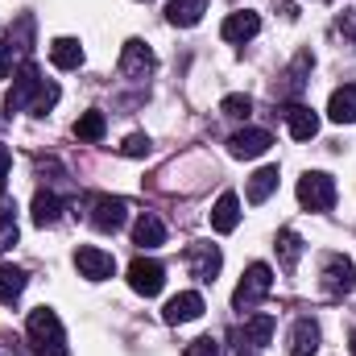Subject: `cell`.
Returning <instances> with one entry per match:
<instances>
[{
    "instance_id": "obj_12",
    "label": "cell",
    "mask_w": 356,
    "mask_h": 356,
    "mask_svg": "<svg viewBox=\"0 0 356 356\" xmlns=\"http://www.w3.org/2000/svg\"><path fill=\"white\" fill-rule=\"evenodd\" d=\"M199 315H203V294H195V290L175 294V298L166 302V311H162L166 323H191V319H199Z\"/></svg>"
},
{
    "instance_id": "obj_36",
    "label": "cell",
    "mask_w": 356,
    "mask_h": 356,
    "mask_svg": "<svg viewBox=\"0 0 356 356\" xmlns=\"http://www.w3.org/2000/svg\"><path fill=\"white\" fill-rule=\"evenodd\" d=\"M348 348H353V356H356V332H353V344H348Z\"/></svg>"
},
{
    "instance_id": "obj_18",
    "label": "cell",
    "mask_w": 356,
    "mask_h": 356,
    "mask_svg": "<svg viewBox=\"0 0 356 356\" xmlns=\"http://www.w3.org/2000/svg\"><path fill=\"white\" fill-rule=\"evenodd\" d=\"M203 13H207V0H170V4H166V21L178 25V29L199 25V21H203Z\"/></svg>"
},
{
    "instance_id": "obj_8",
    "label": "cell",
    "mask_w": 356,
    "mask_h": 356,
    "mask_svg": "<svg viewBox=\"0 0 356 356\" xmlns=\"http://www.w3.org/2000/svg\"><path fill=\"white\" fill-rule=\"evenodd\" d=\"M129 286H133L141 298H154V294H162V286H166V269L158 266L154 257H137V261L129 266Z\"/></svg>"
},
{
    "instance_id": "obj_28",
    "label": "cell",
    "mask_w": 356,
    "mask_h": 356,
    "mask_svg": "<svg viewBox=\"0 0 356 356\" xmlns=\"http://www.w3.org/2000/svg\"><path fill=\"white\" fill-rule=\"evenodd\" d=\"M8 42L17 46V50H25L29 54V46H33V17L25 13V17H17V25H8Z\"/></svg>"
},
{
    "instance_id": "obj_13",
    "label": "cell",
    "mask_w": 356,
    "mask_h": 356,
    "mask_svg": "<svg viewBox=\"0 0 356 356\" xmlns=\"http://www.w3.org/2000/svg\"><path fill=\"white\" fill-rule=\"evenodd\" d=\"M224 42H249V38H257L261 33V17L253 13V8H241V13H232L228 21H224Z\"/></svg>"
},
{
    "instance_id": "obj_29",
    "label": "cell",
    "mask_w": 356,
    "mask_h": 356,
    "mask_svg": "<svg viewBox=\"0 0 356 356\" xmlns=\"http://www.w3.org/2000/svg\"><path fill=\"white\" fill-rule=\"evenodd\" d=\"M182 356H224V348H220V340L199 336V340H191V344L182 348Z\"/></svg>"
},
{
    "instance_id": "obj_4",
    "label": "cell",
    "mask_w": 356,
    "mask_h": 356,
    "mask_svg": "<svg viewBox=\"0 0 356 356\" xmlns=\"http://www.w3.org/2000/svg\"><path fill=\"white\" fill-rule=\"evenodd\" d=\"M298 203L311 211H332L336 207V178L323 170H307L298 178Z\"/></svg>"
},
{
    "instance_id": "obj_3",
    "label": "cell",
    "mask_w": 356,
    "mask_h": 356,
    "mask_svg": "<svg viewBox=\"0 0 356 356\" xmlns=\"http://www.w3.org/2000/svg\"><path fill=\"white\" fill-rule=\"evenodd\" d=\"M42 88H46V79L38 75L33 63H25V67L17 71V79H13V91L4 95V112H8V116H13V112H29V108L38 104Z\"/></svg>"
},
{
    "instance_id": "obj_9",
    "label": "cell",
    "mask_w": 356,
    "mask_h": 356,
    "mask_svg": "<svg viewBox=\"0 0 356 356\" xmlns=\"http://www.w3.org/2000/svg\"><path fill=\"white\" fill-rule=\"evenodd\" d=\"M220 266H224V253H220V245H207V241H199V245H191V249H186V269H191V277H199V282H216Z\"/></svg>"
},
{
    "instance_id": "obj_7",
    "label": "cell",
    "mask_w": 356,
    "mask_h": 356,
    "mask_svg": "<svg viewBox=\"0 0 356 356\" xmlns=\"http://www.w3.org/2000/svg\"><path fill=\"white\" fill-rule=\"evenodd\" d=\"M88 220L99 232H116V228H124V220H129V203H124L120 195H95Z\"/></svg>"
},
{
    "instance_id": "obj_31",
    "label": "cell",
    "mask_w": 356,
    "mask_h": 356,
    "mask_svg": "<svg viewBox=\"0 0 356 356\" xmlns=\"http://www.w3.org/2000/svg\"><path fill=\"white\" fill-rule=\"evenodd\" d=\"M149 145H154V141H149L145 133H133V137H124L120 154H124V158H145V154H149Z\"/></svg>"
},
{
    "instance_id": "obj_27",
    "label": "cell",
    "mask_w": 356,
    "mask_h": 356,
    "mask_svg": "<svg viewBox=\"0 0 356 356\" xmlns=\"http://www.w3.org/2000/svg\"><path fill=\"white\" fill-rule=\"evenodd\" d=\"M17 245V207L8 199H0V253Z\"/></svg>"
},
{
    "instance_id": "obj_33",
    "label": "cell",
    "mask_w": 356,
    "mask_h": 356,
    "mask_svg": "<svg viewBox=\"0 0 356 356\" xmlns=\"http://www.w3.org/2000/svg\"><path fill=\"white\" fill-rule=\"evenodd\" d=\"M8 166H13V154L0 145V195H4V178H8Z\"/></svg>"
},
{
    "instance_id": "obj_2",
    "label": "cell",
    "mask_w": 356,
    "mask_h": 356,
    "mask_svg": "<svg viewBox=\"0 0 356 356\" xmlns=\"http://www.w3.org/2000/svg\"><path fill=\"white\" fill-rule=\"evenodd\" d=\"M269 290H273V269H269L266 261H257V266L245 269V277H241V286H236V294H232V307H236V311H253Z\"/></svg>"
},
{
    "instance_id": "obj_22",
    "label": "cell",
    "mask_w": 356,
    "mask_h": 356,
    "mask_svg": "<svg viewBox=\"0 0 356 356\" xmlns=\"http://www.w3.org/2000/svg\"><path fill=\"white\" fill-rule=\"evenodd\" d=\"M63 220V199L54 195V191H38L33 195V224L38 228H50V224H58Z\"/></svg>"
},
{
    "instance_id": "obj_21",
    "label": "cell",
    "mask_w": 356,
    "mask_h": 356,
    "mask_svg": "<svg viewBox=\"0 0 356 356\" xmlns=\"http://www.w3.org/2000/svg\"><path fill=\"white\" fill-rule=\"evenodd\" d=\"M273 249H277V261L286 273H294L298 269V257H302V236L294 232V228H282L277 232V241H273Z\"/></svg>"
},
{
    "instance_id": "obj_17",
    "label": "cell",
    "mask_w": 356,
    "mask_h": 356,
    "mask_svg": "<svg viewBox=\"0 0 356 356\" xmlns=\"http://www.w3.org/2000/svg\"><path fill=\"white\" fill-rule=\"evenodd\" d=\"M290 356H315L319 353V323H311V319H298L294 323V332H290Z\"/></svg>"
},
{
    "instance_id": "obj_34",
    "label": "cell",
    "mask_w": 356,
    "mask_h": 356,
    "mask_svg": "<svg viewBox=\"0 0 356 356\" xmlns=\"http://www.w3.org/2000/svg\"><path fill=\"white\" fill-rule=\"evenodd\" d=\"M8 54H13V46L0 42V75H8Z\"/></svg>"
},
{
    "instance_id": "obj_6",
    "label": "cell",
    "mask_w": 356,
    "mask_h": 356,
    "mask_svg": "<svg viewBox=\"0 0 356 356\" xmlns=\"http://www.w3.org/2000/svg\"><path fill=\"white\" fill-rule=\"evenodd\" d=\"M154 67H158L154 50H149L141 38H129L124 50H120V75H124V79H149Z\"/></svg>"
},
{
    "instance_id": "obj_23",
    "label": "cell",
    "mask_w": 356,
    "mask_h": 356,
    "mask_svg": "<svg viewBox=\"0 0 356 356\" xmlns=\"http://www.w3.org/2000/svg\"><path fill=\"white\" fill-rule=\"evenodd\" d=\"M269 336H273V319H269V315H253V319L236 332L241 348H261V344H269Z\"/></svg>"
},
{
    "instance_id": "obj_1",
    "label": "cell",
    "mask_w": 356,
    "mask_h": 356,
    "mask_svg": "<svg viewBox=\"0 0 356 356\" xmlns=\"http://www.w3.org/2000/svg\"><path fill=\"white\" fill-rule=\"evenodd\" d=\"M25 336H29L33 356H67V332H63V319H58L50 307L29 311V319H25Z\"/></svg>"
},
{
    "instance_id": "obj_30",
    "label": "cell",
    "mask_w": 356,
    "mask_h": 356,
    "mask_svg": "<svg viewBox=\"0 0 356 356\" xmlns=\"http://www.w3.org/2000/svg\"><path fill=\"white\" fill-rule=\"evenodd\" d=\"M220 112H224V116H249V112H253V99H249V95H224Z\"/></svg>"
},
{
    "instance_id": "obj_24",
    "label": "cell",
    "mask_w": 356,
    "mask_h": 356,
    "mask_svg": "<svg viewBox=\"0 0 356 356\" xmlns=\"http://www.w3.org/2000/svg\"><path fill=\"white\" fill-rule=\"evenodd\" d=\"M25 282H29V273L21 266H0V302H17L25 294Z\"/></svg>"
},
{
    "instance_id": "obj_14",
    "label": "cell",
    "mask_w": 356,
    "mask_h": 356,
    "mask_svg": "<svg viewBox=\"0 0 356 356\" xmlns=\"http://www.w3.org/2000/svg\"><path fill=\"white\" fill-rule=\"evenodd\" d=\"M282 116H286V129H290L294 141H311V137L319 133V116H315L307 104H290Z\"/></svg>"
},
{
    "instance_id": "obj_19",
    "label": "cell",
    "mask_w": 356,
    "mask_h": 356,
    "mask_svg": "<svg viewBox=\"0 0 356 356\" xmlns=\"http://www.w3.org/2000/svg\"><path fill=\"white\" fill-rule=\"evenodd\" d=\"M327 116H332L336 124H353L356 120V83H344V88L332 91V99H327Z\"/></svg>"
},
{
    "instance_id": "obj_11",
    "label": "cell",
    "mask_w": 356,
    "mask_h": 356,
    "mask_svg": "<svg viewBox=\"0 0 356 356\" xmlns=\"http://www.w3.org/2000/svg\"><path fill=\"white\" fill-rule=\"evenodd\" d=\"M269 145H273V137H269L266 129H241V133H232V137H228L232 158H261Z\"/></svg>"
},
{
    "instance_id": "obj_20",
    "label": "cell",
    "mask_w": 356,
    "mask_h": 356,
    "mask_svg": "<svg viewBox=\"0 0 356 356\" xmlns=\"http://www.w3.org/2000/svg\"><path fill=\"white\" fill-rule=\"evenodd\" d=\"M133 241H137L141 249H158V245H166V224H162L154 211H145V216L133 224Z\"/></svg>"
},
{
    "instance_id": "obj_26",
    "label": "cell",
    "mask_w": 356,
    "mask_h": 356,
    "mask_svg": "<svg viewBox=\"0 0 356 356\" xmlns=\"http://www.w3.org/2000/svg\"><path fill=\"white\" fill-rule=\"evenodd\" d=\"M104 133H108V120H104V112H83V116L75 120V137H79V141H88V145L104 141Z\"/></svg>"
},
{
    "instance_id": "obj_5",
    "label": "cell",
    "mask_w": 356,
    "mask_h": 356,
    "mask_svg": "<svg viewBox=\"0 0 356 356\" xmlns=\"http://www.w3.org/2000/svg\"><path fill=\"white\" fill-rule=\"evenodd\" d=\"M319 277H323V290H327L332 298H344V294H353V286H356V266L344 253H327Z\"/></svg>"
},
{
    "instance_id": "obj_35",
    "label": "cell",
    "mask_w": 356,
    "mask_h": 356,
    "mask_svg": "<svg viewBox=\"0 0 356 356\" xmlns=\"http://www.w3.org/2000/svg\"><path fill=\"white\" fill-rule=\"evenodd\" d=\"M236 356H261V353H257V348H241Z\"/></svg>"
},
{
    "instance_id": "obj_10",
    "label": "cell",
    "mask_w": 356,
    "mask_h": 356,
    "mask_svg": "<svg viewBox=\"0 0 356 356\" xmlns=\"http://www.w3.org/2000/svg\"><path fill=\"white\" fill-rule=\"evenodd\" d=\"M75 269H79V277H88V282H104V277L116 273V261H112V253H104V249H95V245H83V249L75 253Z\"/></svg>"
},
{
    "instance_id": "obj_32",
    "label": "cell",
    "mask_w": 356,
    "mask_h": 356,
    "mask_svg": "<svg viewBox=\"0 0 356 356\" xmlns=\"http://www.w3.org/2000/svg\"><path fill=\"white\" fill-rule=\"evenodd\" d=\"M336 25H340V33H344V38H348V42H356V8H344V13H340V21H336Z\"/></svg>"
},
{
    "instance_id": "obj_25",
    "label": "cell",
    "mask_w": 356,
    "mask_h": 356,
    "mask_svg": "<svg viewBox=\"0 0 356 356\" xmlns=\"http://www.w3.org/2000/svg\"><path fill=\"white\" fill-rule=\"evenodd\" d=\"M277 166H261V170H257V175L249 178V191H245V195H249V203H266L269 195H273V191H277Z\"/></svg>"
},
{
    "instance_id": "obj_15",
    "label": "cell",
    "mask_w": 356,
    "mask_h": 356,
    "mask_svg": "<svg viewBox=\"0 0 356 356\" xmlns=\"http://www.w3.org/2000/svg\"><path fill=\"white\" fill-rule=\"evenodd\" d=\"M236 224H241V199L232 191H224L211 207V228L216 232H236Z\"/></svg>"
},
{
    "instance_id": "obj_16",
    "label": "cell",
    "mask_w": 356,
    "mask_h": 356,
    "mask_svg": "<svg viewBox=\"0 0 356 356\" xmlns=\"http://www.w3.org/2000/svg\"><path fill=\"white\" fill-rule=\"evenodd\" d=\"M50 63H54L58 71H79V67H83V46H79L75 38H54V42H50Z\"/></svg>"
}]
</instances>
